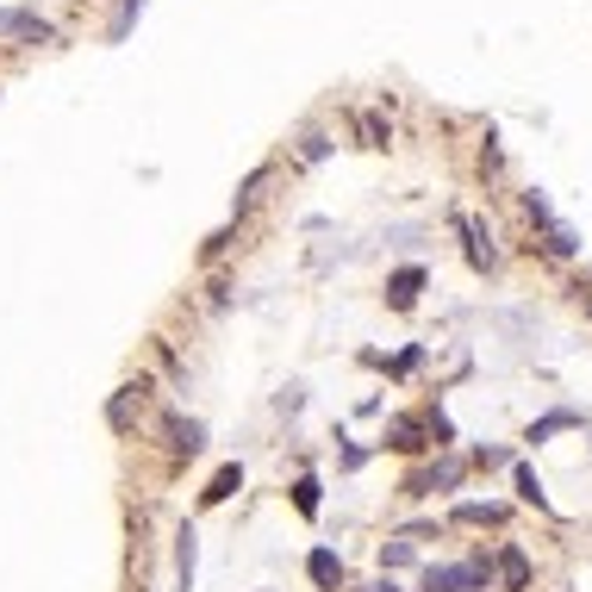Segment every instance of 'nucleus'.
Here are the masks:
<instances>
[{
    "label": "nucleus",
    "mask_w": 592,
    "mask_h": 592,
    "mask_svg": "<svg viewBox=\"0 0 592 592\" xmlns=\"http://www.w3.org/2000/svg\"><path fill=\"white\" fill-rule=\"evenodd\" d=\"M237 486H244V467H237V462H225V467H218V474H213V481H206L200 505H225V499H231Z\"/></svg>",
    "instance_id": "nucleus-10"
},
{
    "label": "nucleus",
    "mask_w": 592,
    "mask_h": 592,
    "mask_svg": "<svg viewBox=\"0 0 592 592\" xmlns=\"http://www.w3.org/2000/svg\"><path fill=\"white\" fill-rule=\"evenodd\" d=\"M455 225H462V237H467V263H474V268H481V275H486V268L499 263V249H493V231H486L481 218H467V213H455Z\"/></svg>",
    "instance_id": "nucleus-5"
},
{
    "label": "nucleus",
    "mask_w": 592,
    "mask_h": 592,
    "mask_svg": "<svg viewBox=\"0 0 592 592\" xmlns=\"http://www.w3.org/2000/svg\"><path fill=\"white\" fill-rule=\"evenodd\" d=\"M499 586H505V592H524L530 586V555L517 543H499Z\"/></svg>",
    "instance_id": "nucleus-8"
},
{
    "label": "nucleus",
    "mask_w": 592,
    "mask_h": 592,
    "mask_svg": "<svg viewBox=\"0 0 592 592\" xmlns=\"http://www.w3.org/2000/svg\"><path fill=\"white\" fill-rule=\"evenodd\" d=\"M436 436H431V418H393L387 424V450L393 455H424Z\"/></svg>",
    "instance_id": "nucleus-3"
},
{
    "label": "nucleus",
    "mask_w": 592,
    "mask_h": 592,
    "mask_svg": "<svg viewBox=\"0 0 592 592\" xmlns=\"http://www.w3.org/2000/svg\"><path fill=\"white\" fill-rule=\"evenodd\" d=\"M493 586V561L486 555H474V561H462V568H450V561H443V568H424V592H486Z\"/></svg>",
    "instance_id": "nucleus-1"
},
{
    "label": "nucleus",
    "mask_w": 592,
    "mask_h": 592,
    "mask_svg": "<svg viewBox=\"0 0 592 592\" xmlns=\"http://www.w3.org/2000/svg\"><path fill=\"white\" fill-rule=\"evenodd\" d=\"M169 436H175V450H181V455H200L206 450V424L200 418H175Z\"/></svg>",
    "instance_id": "nucleus-13"
},
{
    "label": "nucleus",
    "mask_w": 592,
    "mask_h": 592,
    "mask_svg": "<svg viewBox=\"0 0 592 592\" xmlns=\"http://www.w3.org/2000/svg\"><path fill=\"white\" fill-rule=\"evenodd\" d=\"M580 424H586L580 412H549V418H536V424L524 431V443H549V436H561V431H580Z\"/></svg>",
    "instance_id": "nucleus-11"
},
{
    "label": "nucleus",
    "mask_w": 592,
    "mask_h": 592,
    "mask_svg": "<svg viewBox=\"0 0 592 592\" xmlns=\"http://www.w3.org/2000/svg\"><path fill=\"white\" fill-rule=\"evenodd\" d=\"M368 592H399V586H393V580H374V586Z\"/></svg>",
    "instance_id": "nucleus-22"
},
{
    "label": "nucleus",
    "mask_w": 592,
    "mask_h": 592,
    "mask_svg": "<svg viewBox=\"0 0 592 592\" xmlns=\"http://www.w3.org/2000/svg\"><path fill=\"white\" fill-rule=\"evenodd\" d=\"M263 181H268V162H263V169H249V181L237 187V213H249V200H256V187H263Z\"/></svg>",
    "instance_id": "nucleus-19"
},
{
    "label": "nucleus",
    "mask_w": 592,
    "mask_h": 592,
    "mask_svg": "<svg viewBox=\"0 0 592 592\" xmlns=\"http://www.w3.org/2000/svg\"><path fill=\"white\" fill-rule=\"evenodd\" d=\"M175 574H181V592H194V568H200V543H194V524H181V536H175Z\"/></svg>",
    "instance_id": "nucleus-9"
},
{
    "label": "nucleus",
    "mask_w": 592,
    "mask_h": 592,
    "mask_svg": "<svg viewBox=\"0 0 592 592\" xmlns=\"http://www.w3.org/2000/svg\"><path fill=\"white\" fill-rule=\"evenodd\" d=\"M424 280H431V275H424L418 263L393 268V275H387V306L393 312H412V306H418V294H424Z\"/></svg>",
    "instance_id": "nucleus-4"
},
{
    "label": "nucleus",
    "mask_w": 592,
    "mask_h": 592,
    "mask_svg": "<svg viewBox=\"0 0 592 592\" xmlns=\"http://www.w3.org/2000/svg\"><path fill=\"white\" fill-rule=\"evenodd\" d=\"M512 481H517V499H524V505L549 512V493H543V481H536V467H524V462H517V474H512Z\"/></svg>",
    "instance_id": "nucleus-14"
},
{
    "label": "nucleus",
    "mask_w": 592,
    "mask_h": 592,
    "mask_svg": "<svg viewBox=\"0 0 592 592\" xmlns=\"http://www.w3.org/2000/svg\"><path fill=\"white\" fill-rule=\"evenodd\" d=\"M318 505H325V486H318V474H299V481H294V512H299V517H318Z\"/></svg>",
    "instance_id": "nucleus-12"
},
{
    "label": "nucleus",
    "mask_w": 592,
    "mask_h": 592,
    "mask_svg": "<svg viewBox=\"0 0 592 592\" xmlns=\"http://www.w3.org/2000/svg\"><path fill=\"white\" fill-rule=\"evenodd\" d=\"M462 474H467V467L455 462V455H450V462H431L424 474H412V481H405V499H424V493H455V486H462Z\"/></svg>",
    "instance_id": "nucleus-2"
},
{
    "label": "nucleus",
    "mask_w": 592,
    "mask_h": 592,
    "mask_svg": "<svg viewBox=\"0 0 592 592\" xmlns=\"http://www.w3.org/2000/svg\"><path fill=\"white\" fill-rule=\"evenodd\" d=\"M306 574H312V586H318V592H337L343 586V555H337V549H312Z\"/></svg>",
    "instance_id": "nucleus-7"
},
{
    "label": "nucleus",
    "mask_w": 592,
    "mask_h": 592,
    "mask_svg": "<svg viewBox=\"0 0 592 592\" xmlns=\"http://www.w3.org/2000/svg\"><path fill=\"white\" fill-rule=\"evenodd\" d=\"M455 524H505V505H481V499H467V505H455Z\"/></svg>",
    "instance_id": "nucleus-15"
},
{
    "label": "nucleus",
    "mask_w": 592,
    "mask_h": 592,
    "mask_svg": "<svg viewBox=\"0 0 592 592\" xmlns=\"http://www.w3.org/2000/svg\"><path fill=\"white\" fill-rule=\"evenodd\" d=\"M0 38H38V45H50L57 38V26L38 13H26V7H13V13H0Z\"/></svg>",
    "instance_id": "nucleus-6"
},
{
    "label": "nucleus",
    "mask_w": 592,
    "mask_h": 592,
    "mask_svg": "<svg viewBox=\"0 0 592 592\" xmlns=\"http://www.w3.org/2000/svg\"><path fill=\"white\" fill-rule=\"evenodd\" d=\"M543 249H549V256H580V237H574V231H568V225H549Z\"/></svg>",
    "instance_id": "nucleus-17"
},
{
    "label": "nucleus",
    "mask_w": 592,
    "mask_h": 592,
    "mask_svg": "<svg viewBox=\"0 0 592 592\" xmlns=\"http://www.w3.org/2000/svg\"><path fill=\"white\" fill-rule=\"evenodd\" d=\"M467 462H474V467H499V462H505V450H474Z\"/></svg>",
    "instance_id": "nucleus-21"
},
{
    "label": "nucleus",
    "mask_w": 592,
    "mask_h": 592,
    "mask_svg": "<svg viewBox=\"0 0 592 592\" xmlns=\"http://www.w3.org/2000/svg\"><path fill=\"white\" fill-rule=\"evenodd\" d=\"M405 561H412V543H405V536L381 543V568H405Z\"/></svg>",
    "instance_id": "nucleus-18"
},
{
    "label": "nucleus",
    "mask_w": 592,
    "mask_h": 592,
    "mask_svg": "<svg viewBox=\"0 0 592 592\" xmlns=\"http://www.w3.org/2000/svg\"><path fill=\"white\" fill-rule=\"evenodd\" d=\"M362 138H368V150H387V125H381V119H362Z\"/></svg>",
    "instance_id": "nucleus-20"
},
{
    "label": "nucleus",
    "mask_w": 592,
    "mask_h": 592,
    "mask_svg": "<svg viewBox=\"0 0 592 592\" xmlns=\"http://www.w3.org/2000/svg\"><path fill=\"white\" fill-rule=\"evenodd\" d=\"M330 150H337V144H330L325 131H306V138H299V162H306V169H318Z\"/></svg>",
    "instance_id": "nucleus-16"
}]
</instances>
